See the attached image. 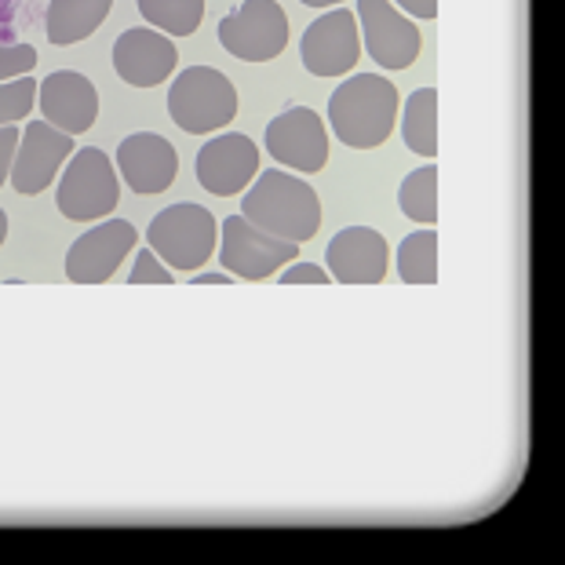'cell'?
I'll return each mask as SVG.
<instances>
[{"instance_id": "6da1fadb", "label": "cell", "mask_w": 565, "mask_h": 565, "mask_svg": "<svg viewBox=\"0 0 565 565\" xmlns=\"http://www.w3.org/2000/svg\"><path fill=\"white\" fill-rule=\"evenodd\" d=\"M242 215L281 242L303 245L321 231V201L315 186L299 175H288L281 168H267L245 190Z\"/></svg>"}, {"instance_id": "7a4b0ae2", "label": "cell", "mask_w": 565, "mask_h": 565, "mask_svg": "<svg viewBox=\"0 0 565 565\" xmlns=\"http://www.w3.org/2000/svg\"><path fill=\"white\" fill-rule=\"evenodd\" d=\"M398 117V88L380 74L347 77L329 99V121L343 147L376 150L391 139Z\"/></svg>"}, {"instance_id": "3957f363", "label": "cell", "mask_w": 565, "mask_h": 565, "mask_svg": "<svg viewBox=\"0 0 565 565\" xmlns=\"http://www.w3.org/2000/svg\"><path fill=\"white\" fill-rule=\"evenodd\" d=\"M168 117L190 136L226 128L237 117L234 81L212 66H186L168 88Z\"/></svg>"}, {"instance_id": "277c9868", "label": "cell", "mask_w": 565, "mask_h": 565, "mask_svg": "<svg viewBox=\"0 0 565 565\" xmlns=\"http://www.w3.org/2000/svg\"><path fill=\"white\" fill-rule=\"evenodd\" d=\"M215 237H220L215 215L209 209H201V204L183 201L153 215V223L147 231V245L158 252V259L168 270L194 274L212 259Z\"/></svg>"}, {"instance_id": "5b68a950", "label": "cell", "mask_w": 565, "mask_h": 565, "mask_svg": "<svg viewBox=\"0 0 565 565\" xmlns=\"http://www.w3.org/2000/svg\"><path fill=\"white\" fill-rule=\"evenodd\" d=\"M58 212L74 223L103 220L121 204V179L114 172V161L103 150L84 147L70 158L55 194Z\"/></svg>"}, {"instance_id": "8992f818", "label": "cell", "mask_w": 565, "mask_h": 565, "mask_svg": "<svg viewBox=\"0 0 565 565\" xmlns=\"http://www.w3.org/2000/svg\"><path fill=\"white\" fill-rule=\"evenodd\" d=\"M223 242H220V263L226 274L242 281H267L281 267L299 259L296 242H281L267 231H259L256 223H248L245 215H231L223 223Z\"/></svg>"}, {"instance_id": "52a82bcc", "label": "cell", "mask_w": 565, "mask_h": 565, "mask_svg": "<svg viewBox=\"0 0 565 565\" xmlns=\"http://www.w3.org/2000/svg\"><path fill=\"white\" fill-rule=\"evenodd\" d=\"M220 44L242 63H270L288 44V19L278 0H245L220 22Z\"/></svg>"}, {"instance_id": "ba28073f", "label": "cell", "mask_w": 565, "mask_h": 565, "mask_svg": "<svg viewBox=\"0 0 565 565\" xmlns=\"http://www.w3.org/2000/svg\"><path fill=\"white\" fill-rule=\"evenodd\" d=\"M299 55L303 66L315 77H343L351 74L354 63L362 58V30H358V15L347 8L324 11L315 19L299 41Z\"/></svg>"}, {"instance_id": "9c48e42d", "label": "cell", "mask_w": 565, "mask_h": 565, "mask_svg": "<svg viewBox=\"0 0 565 565\" xmlns=\"http://www.w3.org/2000/svg\"><path fill=\"white\" fill-rule=\"evenodd\" d=\"M70 153H74V136H66V131H58L55 125H47L44 117H38V121H30L22 128L8 183L15 186L19 194H44V190L55 183L58 168L66 164Z\"/></svg>"}, {"instance_id": "30bf717a", "label": "cell", "mask_w": 565, "mask_h": 565, "mask_svg": "<svg viewBox=\"0 0 565 565\" xmlns=\"http://www.w3.org/2000/svg\"><path fill=\"white\" fill-rule=\"evenodd\" d=\"M358 30L383 70H408L419 58V30L391 0H358Z\"/></svg>"}, {"instance_id": "8fae6325", "label": "cell", "mask_w": 565, "mask_h": 565, "mask_svg": "<svg viewBox=\"0 0 565 565\" xmlns=\"http://www.w3.org/2000/svg\"><path fill=\"white\" fill-rule=\"evenodd\" d=\"M267 153L296 172H321L329 164V131L310 106H292L267 125Z\"/></svg>"}, {"instance_id": "7c38bea8", "label": "cell", "mask_w": 565, "mask_h": 565, "mask_svg": "<svg viewBox=\"0 0 565 565\" xmlns=\"http://www.w3.org/2000/svg\"><path fill=\"white\" fill-rule=\"evenodd\" d=\"M194 175L215 198L242 194V190H248L252 179L259 175V147L248 136H242V131L215 136L198 150Z\"/></svg>"}, {"instance_id": "4fadbf2b", "label": "cell", "mask_w": 565, "mask_h": 565, "mask_svg": "<svg viewBox=\"0 0 565 565\" xmlns=\"http://www.w3.org/2000/svg\"><path fill=\"white\" fill-rule=\"evenodd\" d=\"M136 226L128 220H106L81 234L66 252V278L74 285H103L110 281L125 256L136 248Z\"/></svg>"}, {"instance_id": "5bb4252c", "label": "cell", "mask_w": 565, "mask_h": 565, "mask_svg": "<svg viewBox=\"0 0 565 565\" xmlns=\"http://www.w3.org/2000/svg\"><path fill=\"white\" fill-rule=\"evenodd\" d=\"M38 106L47 125L66 136H81L99 117V92L77 70H55L38 84Z\"/></svg>"}, {"instance_id": "9a60e30c", "label": "cell", "mask_w": 565, "mask_h": 565, "mask_svg": "<svg viewBox=\"0 0 565 565\" xmlns=\"http://www.w3.org/2000/svg\"><path fill=\"white\" fill-rule=\"evenodd\" d=\"M324 263H329L332 281L340 285H380L387 278L391 252L380 231H372V226H347L324 248Z\"/></svg>"}, {"instance_id": "2e32d148", "label": "cell", "mask_w": 565, "mask_h": 565, "mask_svg": "<svg viewBox=\"0 0 565 565\" xmlns=\"http://www.w3.org/2000/svg\"><path fill=\"white\" fill-rule=\"evenodd\" d=\"M179 52L161 30H125L114 44V70L131 88H158L175 74Z\"/></svg>"}, {"instance_id": "e0dca14e", "label": "cell", "mask_w": 565, "mask_h": 565, "mask_svg": "<svg viewBox=\"0 0 565 565\" xmlns=\"http://www.w3.org/2000/svg\"><path fill=\"white\" fill-rule=\"evenodd\" d=\"M117 172L136 194H164L179 175V153L158 131H136L117 147Z\"/></svg>"}, {"instance_id": "ac0fdd59", "label": "cell", "mask_w": 565, "mask_h": 565, "mask_svg": "<svg viewBox=\"0 0 565 565\" xmlns=\"http://www.w3.org/2000/svg\"><path fill=\"white\" fill-rule=\"evenodd\" d=\"M110 8H114V0H52V4H47V15H44L47 41L55 47L88 41L106 22Z\"/></svg>"}, {"instance_id": "d6986e66", "label": "cell", "mask_w": 565, "mask_h": 565, "mask_svg": "<svg viewBox=\"0 0 565 565\" xmlns=\"http://www.w3.org/2000/svg\"><path fill=\"white\" fill-rule=\"evenodd\" d=\"M405 147L419 158H438V92L419 88L408 95L402 117Z\"/></svg>"}, {"instance_id": "ffe728a7", "label": "cell", "mask_w": 565, "mask_h": 565, "mask_svg": "<svg viewBox=\"0 0 565 565\" xmlns=\"http://www.w3.org/2000/svg\"><path fill=\"white\" fill-rule=\"evenodd\" d=\"M142 19L164 38H190L204 19V0H136Z\"/></svg>"}, {"instance_id": "44dd1931", "label": "cell", "mask_w": 565, "mask_h": 565, "mask_svg": "<svg viewBox=\"0 0 565 565\" xmlns=\"http://www.w3.org/2000/svg\"><path fill=\"white\" fill-rule=\"evenodd\" d=\"M398 274L408 285H435L438 281V234L424 231L408 234L398 245Z\"/></svg>"}, {"instance_id": "7402d4cb", "label": "cell", "mask_w": 565, "mask_h": 565, "mask_svg": "<svg viewBox=\"0 0 565 565\" xmlns=\"http://www.w3.org/2000/svg\"><path fill=\"white\" fill-rule=\"evenodd\" d=\"M398 204L402 212L419 226L438 223V168L424 164L416 172H408V179L398 190Z\"/></svg>"}, {"instance_id": "603a6c76", "label": "cell", "mask_w": 565, "mask_h": 565, "mask_svg": "<svg viewBox=\"0 0 565 565\" xmlns=\"http://www.w3.org/2000/svg\"><path fill=\"white\" fill-rule=\"evenodd\" d=\"M33 103H38V81L33 77L0 81V128L30 117Z\"/></svg>"}, {"instance_id": "cb8c5ba5", "label": "cell", "mask_w": 565, "mask_h": 565, "mask_svg": "<svg viewBox=\"0 0 565 565\" xmlns=\"http://www.w3.org/2000/svg\"><path fill=\"white\" fill-rule=\"evenodd\" d=\"M128 281L131 285H172L175 281V270H168L153 248H142L139 256H136V263H131Z\"/></svg>"}, {"instance_id": "d4e9b609", "label": "cell", "mask_w": 565, "mask_h": 565, "mask_svg": "<svg viewBox=\"0 0 565 565\" xmlns=\"http://www.w3.org/2000/svg\"><path fill=\"white\" fill-rule=\"evenodd\" d=\"M38 66V52L30 44H0V81L30 77Z\"/></svg>"}, {"instance_id": "484cf974", "label": "cell", "mask_w": 565, "mask_h": 565, "mask_svg": "<svg viewBox=\"0 0 565 565\" xmlns=\"http://www.w3.org/2000/svg\"><path fill=\"white\" fill-rule=\"evenodd\" d=\"M281 285H329L332 274L315 267V263H288V267L278 270Z\"/></svg>"}, {"instance_id": "4316f807", "label": "cell", "mask_w": 565, "mask_h": 565, "mask_svg": "<svg viewBox=\"0 0 565 565\" xmlns=\"http://www.w3.org/2000/svg\"><path fill=\"white\" fill-rule=\"evenodd\" d=\"M19 136H22V131H19L15 125H4V128H0V186H4V183H8V175H11V161H15Z\"/></svg>"}, {"instance_id": "83f0119b", "label": "cell", "mask_w": 565, "mask_h": 565, "mask_svg": "<svg viewBox=\"0 0 565 565\" xmlns=\"http://www.w3.org/2000/svg\"><path fill=\"white\" fill-rule=\"evenodd\" d=\"M391 4H398L413 19H438V0H391Z\"/></svg>"}, {"instance_id": "f1b7e54d", "label": "cell", "mask_w": 565, "mask_h": 565, "mask_svg": "<svg viewBox=\"0 0 565 565\" xmlns=\"http://www.w3.org/2000/svg\"><path fill=\"white\" fill-rule=\"evenodd\" d=\"M194 285H231L234 281V274H220V270H204V274H194V278H190Z\"/></svg>"}, {"instance_id": "f546056e", "label": "cell", "mask_w": 565, "mask_h": 565, "mask_svg": "<svg viewBox=\"0 0 565 565\" xmlns=\"http://www.w3.org/2000/svg\"><path fill=\"white\" fill-rule=\"evenodd\" d=\"M299 4H307V8H332V4H340V0H299Z\"/></svg>"}, {"instance_id": "4dcf8cb0", "label": "cell", "mask_w": 565, "mask_h": 565, "mask_svg": "<svg viewBox=\"0 0 565 565\" xmlns=\"http://www.w3.org/2000/svg\"><path fill=\"white\" fill-rule=\"evenodd\" d=\"M8 242V215H4V209H0V245Z\"/></svg>"}]
</instances>
